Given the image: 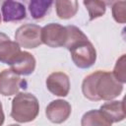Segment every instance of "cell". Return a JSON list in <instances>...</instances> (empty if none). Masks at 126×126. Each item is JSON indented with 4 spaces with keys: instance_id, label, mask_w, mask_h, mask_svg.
Masks as SVG:
<instances>
[{
    "instance_id": "3957f363",
    "label": "cell",
    "mask_w": 126,
    "mask_h": 126,
    "mask_svg": "<svg viewBox=\"0 0 126 126\" xmlns=\"http://www.w3.org/2000/svg\"><path fill=\"white\" fill-rule=\"evenodd\" d=\"M69 51L73 63L80 69H88L95 63L96 51L89 38L77 43Z\"/></svg>"
},
{
    "instance_id": "ac0fdd59",
    "label": "cell",
    "mask_w": 126,
    "mask_h": 126,
    "mask_svg": "<svg viewBox=\"0 0 126 126\" xmlns=\"http://www.w3.org/2000/svg\"><path fill=\"white\" fill-rule=\"evenodd\" d=\"M112 74L114 78L121 84L124 85L126 83V55L125 54H122L117 59Z\"/></svg>"
},
{
    "instance_id": "52a82bcc",
    "label": "cell",
    "mask_w": 126,
    "mask_h": 126,
    "mask_svg": "<svg viewBox=\"0 0 126 126\" xmlns=\"http://www.w3.org/2000/svg\"><path fill=\"white\" fill-rule=\"evenodd\" d=\"M72 111L71 104L64 99H55L49 102L45 108V115L47 119L55 124L65 122Z\"/></svg>"
},
{
    "instance_id": "5b68a950",
    "label": "cell",
    "mask_w": 126,
    "mask_h": 126,
    "mask_svg": "<svg viewBox=\"0 0 126 126\" xmlns=\"http://www.w3.org/2000/svg\"><path fill=\"white\" fill-rule=\"evenodd\" d=\"M67 39V30L56 23H50L41 28V41L49 47L64 46Z\"/></svg>"
},
{
    "instance_id": "2e32d148",
    "label": "cell",
    "mask_w": 126,
    "mask_h": 126,
    "mask_svg": "<svg viewBox=\"0 0 126 126\" xmlns=\"http://www.w3.org/2000/svg\"><path fill=\"white\" fill-rule=\"evenodd\" d=\"M66 30H67V39L63 47L67 48L68 50L77 43L85 39H88V36L76 26H67Z\"/></svg>"
},
{
    "instance_id": "7a4b0ae2",
    "label": "cell",
    "mask_w": 126,
    "mask_h": 126,
    "mask_svg": "<svg viewBox=\"0 0 126 126\" xmlns=\"http://www.w3.org/2000/svg\"><path fill=\"white\" fill-rule=\"evenodd\" d=\"M39 112L37 98L30 93H18L12 100L11 117L19 123L33 121Z\"/></svg>"
},
{
    "instance_id": "5bb4252c",
    "label": "cell",
    "mask_w": 126,
    "mask_h": 126,
    "mask_svg": "<svg viewBox=\"0 0 126 126\" xmlns=\"http://www.w3.org/2000/svg\"><path fill=\"white\" fill-rule=\"evenodd\" d=\"M55 8L56 14L60 19L68 20L73 18L77 14L79 3L75 0H57L55 1Z\"/></svg>"
},
{
    "instance_id": "8fae6325",
    "label": "cell",
    "mask_w": 126,
    "mask_h": 126,
    "mask_svg": "<svg viewBox=\"0 0 126 126\" xmlns=\"http://www.w3.org/2000/svg\"><path fill=\"white\" fill-rule=\"evenodd\" d=\"M35 58L32 53L28 51H22L10 66L11 70L17 75L28 76L33 73L35 69Z\"/></svg>"
},
{
    "instance_id": "6da1fadb",
    "label": "cell",
    "mask_w": 126,
    "mask_h": 126,
    "mask_svg": "<svg viewBox=\"0 0 126 126\" xmlns=\"http://www.w3.org/2000/svg\"><path fill=\"white\" fill-rule=\"evenodd\" d=\"M123 91V84L118 82L112 73L97 70L88 75L82 83L84 96L92 101L111 100Z\"/></svg>"
},
{
    "instance_id": "7c38bea8",
    "label": "cell",
    "mask_w": 126,
    "mask_h": 126,
    "mask_svg": "<svg viewBox=\"0 0 126 126\" xmlns=\"http://www.w3.org/2000/svg\"><path fill=\"white\" fill-rule=\"evenodd\" d=\"M112 123H117L125 119V108L123 100H112L103 103L99 109Z\"/></svg>"
},
{
    "instance_id": "7402d4cb",
    "label": "cell",
    "mask_w": 126,
    "mask_h": 126,
    "mask_svg": "<svg viewBox=\"0 0 126 126\" xmlns=\"http://www.w3.org/2000/svg\"><path fill=\"white\" fill-rule=\"evenodd\" d=\"M1 21H2V15L0 14V24H1Z\"/></svg>"
},
{
    "instance_id": "ba28073f",
    "label": "cell",
    "mask_w": 126,
    "mask_h": 126,
    "mask_svg": "<svg viewBox=\"0 0 126 126\" xmlns=\"http://www.w3.org/2000/svg\"><path fill=\"white\" fill-rule=\"evenodd\" d=\"M47 90L54 95L57 96H67L70 91V79L67 74L63 72H53L51 73L46 81Z\"/></svg>"
},
{
    "instance_id": "44dd1931",
    "label": "cell",
    "mask_w": 126,
    "mask_h": 126,
    "mask_svg": "<svg viewBox=\"0 0 126 126\" xmlns=\"http://www.w3.org/2000/svg\"><path fill=\"white\" fill-rule=\"evenodd\" d=\"M8 126H20V125H18V124H10Z\"/></svg>"
},
{
    "instance_id": "e0dca14e",
    "label": "cell",
    "mask_w": 126,
    "mask_h": 126,
    "mask_svg": "<svg viewBox=\"0 0 126 126\" xmlns=\"http://www.w3.org/2000/svg\"><path fill=\"white\" fill-rule=\"evenodd\" d=\"M83 3L89 12L90 21H94V19H97L105 14L106 4L103 1L90 0V1H84Z\"/></svg>"
},
{
    "instance_id": "9a60e30c",
    "label": "cell",
    "mask_w": 126,
    "mask_h": 126,
    "mask_svg": "<svg viewBox=\"0 0 126 126\" xmlns=\"http://www.w3.org/2000/svg\"><path fill=\"white\" fill-rule=\"evenodd\" d=\"M52 4L51 0H32L29 3V10L34 20H39L46 15Z\"/></svg>"
},
{
    "instance_id": "30bf717a",
    "label": "cell",
    "mask_w": 126,
    "mask_h": 126,
    "mask_svg": "<svg viewBox=\"0 0 126 126\" xmlns=\"http://www.w3.org/2000/svg\"><path fill=\"white\" fill-rule=\"evenodd\" d=\"M2 18L5 23L9 22H19L26 18L27 12L24 4L18 1L7 0L3 2L1 6Z\"/></svg>"
},
{
    "instance_id": "8992f818",
    "label": "cell",
    "mask_w": 126,
    "mask_h": 126,
    "mask_svg": "<svg viewBox=\"0 0 126 126\" xmlns=\"http://www.w3.org/2000/svg\"><path fill=\"white\" fill-rule=\"evenodd\" d=\"M20 88L27 89V82L24 79H21L11 69H5L0 72V94L4 96L17 94Z\"/></svg>"
},
{
    "instance_id": "ffe728a7",
    "label": "cell",
    "mask_w": 126,
    "mask_h": 126,
    "mask_svg": "<svg viewBox=\"0 0 126 126\" xmlns=\"http://www.w3.org/2000/svg\"><path fill=\"white\" fill-rule=\"evenodd\" d=\"M5 120V115H4V111H3V107H2V103L0 101V126L3 125Z\"/></svg>"
},
{
    "instance_id": "277c9868",
    "label": "cell",
    "mask_w": 126,
    "mask_h": 126,
    "mask_svg": "<svg viewBox=\"0 0 126 126\" xmlns=\"http://www.w3.org/2000/svg\"><path fill=\"white\" fill-rule=\"evenodd\" d=\"M15 41L24 48H36L41 41V28L35 24H25L15 32Z\"/></svg>"
},
{
    "instance_id": "4fadbf2b",
    "label": "cell",
    "mask_w": 126,
    "mask_h": 126,
    "mask_svg": "<svg viewBox=\"0 0 126 126\" xmlns=\"http://www.w3.org/2000/svg\"><path fill=\"white\" fill-rule=\"evenodd\" d=\"M81 126H112V122L99 109H92L82 116Z\"/></svg>"
},
{
    "instance_id": "d6986e66",
    "label": "cell",
    "mask_w": 126,
    "mask_h": 126,
    "mask_svg": "<svg viewBox=\"0 0 126 126\" xmlns=\"http://www.w3.org/2000/svg\"><path fill=\"white\" fill-rule=\"evenodd\" d=\"M112 17L115 22L119 24H125L126 22V2L125 1H116L112 4L111 7Z\"/></svg>"
},
{
    "instance_id": "9c48e42d",
    "label": "cell",
    "mask_w": 126,
    "mask_h": 126,
    "mask_svg": "<svg viewBox=\"0 0 126 126\" xmlns=\"http://www.w3.org/2000/svg\"><path fill=\"white\" fill-rule=\"evenodd\" d=\"M21 52H22L21 47L16 41L11 40L6 33L0 32V62L1 63L11 65Z\"/></svg>"
}]
</instances>
